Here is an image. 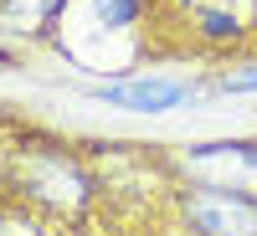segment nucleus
<instances>
[{"mask_svg": "<svg viewBox=\"0 0 257 236\" xmlns=\"http://www.w3.org/2000/svg\"><path fill=\"white\" fill-rule=\"evenodd\" d=\"M190 221L201 231H257V205L237 200L231 190H206L190 200Z\"/></svg>", "mask_w": 257, "mask_h": 236, "instance_id": "1", "label": "nucleus"}, {"mask_svg": "<svg viewBox=\"0 0 257 236\" xmlns=\"http://www.w3.org/2000/svg\"><path fill=\"white\" fill-rule=\"evenodd\" d=\"M98 98L118 103V108H134V113H165L190 98V82H123V88H103Z\"/></svg>", "mask_w": 257, "mask_h": 236, "instance_id": "2", "label": "nucleus"}, {"mask_svg": "<svg viewBox=\"0 0 257 236\" xmlns=\"http://www.w3.org/2000/svg\"><path fill=\"white\" fill-rule=\"evenodd\" d=\"M139 16V0H98V21L103 26H128Z\"/></svg>", "mask_w": 257, "mask_h": 236, "instance_id": "3", "label": "nucleus"}, {"mask_svg": "<svg viewBox=\"0 0 257 236\" xmlns=\"http://www.w3.org/2000/svg\"><path fill=\"white\" fill-rule=\"evenodd\" d=\"M226 88H231V93H247V88H257V67H252V72H231V77H226Z\"/></svg>", "mask_w": 257, "mask_h": 236, "instance_id": "4", "label": "nucleus"}]
</instances>
